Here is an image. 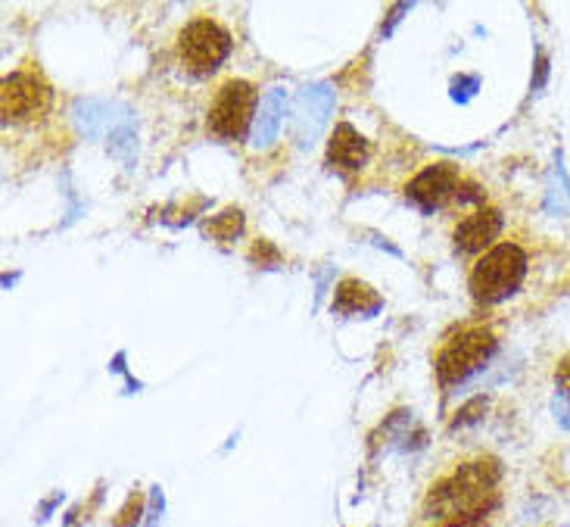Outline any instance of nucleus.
I'll use <instances>...</instances> for the list:
<instances>
[{"mask_svg":"<svg viewBox=\"0 0 570 527\" xmlns=\"http://www.w3.org/2000/svg\"><path fill=\"white\" fill-rule=\"evenodd\" d=\"M502 468L495 459H478V462H464L449 478L431 487L424 513L428 518L452 521L462 515L493 513L495 509V484H499Z\"/></svg>","mask_w":570,"mask_h":527,"instance_id":"f257e3e1","label":"nucleus"},{"mask_svg":"<svg viewBox=\"0 0 570 527\" xmlns=\"http://www.w3.org/2000/svg\"><path fill=\"white\" fill-rule=\"evenodd\" d=\"M527 275V253L518 244H495L478 260L468 275V287L480 303H499L511 296Z\"/></svg>","mask_w":570,"mask_h":527,"instance_id":"f03ea898","label":"nucleus"},{"mask_svg":"<svg viewBox=\"0 0 570 527\" xmlns=\"http://www.w3.org/2000/svg\"><path fill=\"white\" fill-rule=\"evenodd\" d=\"M232 31L225 29L222 22L209 19V16H197L178 31L175 50H178V62L185 66V72L206 78L232 57Z\"/></svg>","mask_w":570,"mask_h":527,"instance_id":"7ed1b4c3","label":"nucleus"},{"mask_svg":"<svg viewBox=\"0 0 570 527\" xmlns=\"http://www.w3.org/2000/svg\"><path fill=\"white\" fill-rule=\"evenodd\" d=\"M53 109V88L47 85L38 69H16L0 85V113L3 123L26 125L45 119Z\"/></svg>","mask_w":570,"mask_h":527,"instance_id":"20e7f679","label":"nucleus"},{"mask_svg":"<svg viewBox=\"0 0 570 527\" xmlns=\"http://www.w3.org/2000/svg\"><path fill=\"white\" fill-rule=\"evenodd\" d=\"M495 350V334L490 328L471 325L462 328L455 338H449L440 353H436V374H440V384H459L471 372H478L487 359L493 357Z\"/></svg>","mask_w":570,"mask_h":527,"instance_id":"39448f33","label":"nucleus"},{"mask_svg":"<svg viewBox=\"0 0 570 527\" xmlns=\"http://www.w3.org/2000/svg\"><path fill=\"white\" fill-rule=\"evenodd\" d=\"M259 91L256 85L247 78H228L225 85H218V91L213 94V104H209V131L216 138L237 140L247 135L249 123H253V109H256Z\"/></svg>","mask_w":570,"mask_h":527,"instance_id":"423d86ee","label":"nucleus"},{"mask_svg":"<svg viewBox=\"0 0 570 527\" xmlns=\"http://www.w3.org/2000/svg\"><path fill=\"white\" fill-rule=\"evenodd\" d=\"M459 187H462V175H459L455 163H433L409 182L405 197L415 203L417 209L433 213V209H443L446 203L455 201Z\"/></svg>","mask_w":570,"mask_h":527,"instance_id":"0eeeda50","label":"nucleus"},{"mask_svg":"<svg viewBox=\"0 0 570 527\" xmlns=\"http://www.w3.org/2000/svg\"><path fill=\"white\" fill-rule=\"evenodd\" d=\"M502 232V213L493 206H478L474 213L459 218L452 241L459 253H480V250H493V241Z\"/></svg>","mask_w":570,"mask_h":527,"instance_id":"6e6552de","label":"nucleus"},{"mask_svg":"<svg viewBox=\"0 0 570 527\" xmlns=\"http://www.w3.org/2000/svg\"><path fill=\"white\" fill-rule=\"evenodd\" d=\"M368 140L362 138L350 123H340L327 140V163L343 172H358L368 163Z\"/></svg>","mask_w":570,"mask_h":527,"instance_id":"1a4fd4ad","label":"nucleus"},{"mask_svg":"<svg viewBox=\"0 0 570 527\" xmlns=\"http://www.w3.org/2000/svg\"><path fill=\"white\" fill-rule=\"evenodd\" d=\"M334 310L346 312V315H365V312H377L381 310V296L371 291L368 284H362V281L346 279L340 281L337 296H334Z\"/></svg>","mask_w":570,"mask_h":527,"instance_id":"9d476101","label":"nucleus"},{"mask_svg":"<svg viewBox=\"0 0 570 527\" xmlns=\"http://www.w3.org/2000/svg\"><path fill=\"white\" fill-rule=\"evenodd\" d=\"M240 232H244V213L240 209H225V213H218L203 225V234L213 237V241H222V244L234 241Z\"/></svg>","mask_w":570,"mask_h":527,"instance_id":"9b49d317","label":"nucleus"},{"mask_svg":"<svg viewBox=\"0 0 570 527\" xmlns=\"http://www.w3.org/2000/svg\"><path fill=\"white\" fill-rule=\"evenodd\" d=\"M140 518V497L128 499V506L122 509V518L116 521V527H135Z\"/></svg>","mask_w":570,"mask_h":527,"instance_id":"f8f14e48","label":"nucleus"},{"mask_svg":"<svg viewBox=\"0 0 570 527\" xmlns=\"http://www.w3.org/2000/svg\"><path fill=\"white\" fill-rule=\"evenodd\" d=\"M556 381H558V388L564 390L570 397V357H564L561 362H558V369H556Z\"/></svg>","mask_w":570,"mask_h":527,"instance_id":"ddd939ff","label":"nucleus"}]
</instances>
